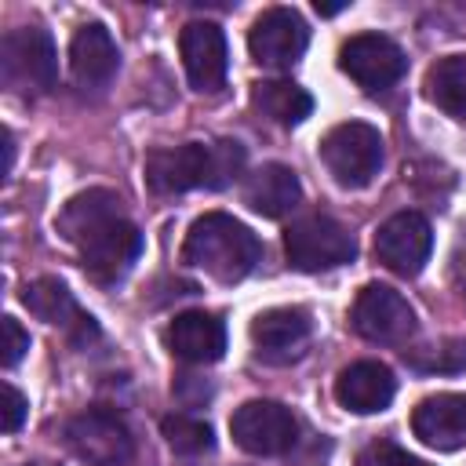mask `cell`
I'll return each mask as SVG.
<instances>
[{
  "instance_id": "cell-6",
  "label": "cell",
  "mask_w": 466,
  "mask_h": 466,
  "mask_svg": "<svg viewBox=\"0 0 466 466\" xmlns=\"http://www.w3.org/2000/svg\"><path fill=\"white\" fill-rule=\"evenodd\" d=\"M284 255H288V262L295 269L320 273V269L346 266L357 255V240H353V233L339 218H331V215H306V218L288 226Z\"/></svg>"
},
{
  "instance_id": "cell-11",
  "label": "cell",
  "mask_w": 466,
  "mask_h": 466,
  "mask_svg": "<svg viewBox=\"0 0 466 466\" xmlns=\"http://www.w3.org/2000/svg\"><path fill=\"white\" fill-rule=\"evenodd\" d=\"M309 44V29L299 11L291 7H269L255 18L248 33V51L266 69H291Z\"/></svg>"
},
{
  "instance_id": "cell-19",
  "label": "cell",
  "mask_w": 466,
  "mask_h": 466,
  "mask_svg": "<svg viewBox=\"0 0 466 466\" xmlns=\"http://www.w3.org/2000/svg\"><path fill=\"white\" fill-rule=\"evenodd\" d=\"M167 350L186 364H215L226 353V324L208 309L178 313L167 324Z\"/></svg>"
},
{
  "instance_id": "cell-16",
  "label": "cell",
  "mask_w": 466,
  "mask_h": 466,
  "mask_svg": "<svg viewBox=\"0 0 466 466\" xmlns=\"http://www.w3.org/2000/svg\"><path fill=\"white\" fill-rule=\"evenodd\" d=\"M120 69V51L109 36L106 25L87 22L73 33L69 40V73L76 80V87L84 91H102Z\"/></svg>"
},
{
  "instance_id": "cell-21",
  "label": "cell",
  "mask_w": 466,
  "mask_h": 466,
  "mask_svg": "<svg viewBox=\"0 0 466 466\" xmlns=\"http://www.w3.org/2000/svg\"><path fill=\"white\" fill-rule=\"evenodd\" d=\"M251 102L262 116H269L280 127H295L313 113V95L295 80H258L251 87Z\"/></svg>"
},
{
  "instance_id": "cell-30",
  "label": "cell",
  "mask_w": 466,
  "mask_h": 466,
  "mask_svg": "<svg viewBox=\"0 0 466 466\" xmlns=\"http://www.w3.org/2000/svg\"><path fill=\"white\" fill-rule=\"evenodd\" d=\"M22 466H51V462H22Z\"/></svg>"
},
{
  "instance_id": "cell-10",
  "label": "cell",
  "mask_w": 466,
  "mask_h": 466,
  "mask_svg": "<svg viewBox=\"0 0 466 466\" xmlns=\"http://www.w3.org/2000/svg\"><path fill=\"white\" fill-rule=\"evenodd\" d=\"M339 69L364 91H386L408 69V58L397 40L382 33H357L339 47Z\"/></svg>"
},
{
  "instance_id": "cell-17",
  "label": "cell",
  "mask_w": 466,
  "mask_h": 466,
  "mask_svg": "<svg viewBox=\"0 0 466 466\" xmlns=\"http://www.w3.org/2000/svg\"><path fill=\"white\" fill-rule=\"evenodd\" d=\"M393 393H397V379L379 360H353L335 379V400L357 415H375V411L390 408Z\"/></svg>"
},
{
  "instance_id": "cell-27",
  "label": "cell",
  "mask_w": 466,
  "mask_h": 466,
  "mask_svg": "<svg viewBox=\"0 0 466 466\" xmlns=\"http://www.w3.org/2000/svg\"><path fill=\"white\" fill-rule=\"evenodd\" d=\"M0 397H4V433L22 430V419H25V397H22L11 382L0 386Z\"/></svg>"
},
{
  "instance_id": "cell-12",
  "label": "cell",
  "mask_w": 466,
  "mask_h": 466,
  "mask_svg": "<svg viewBox=\"0 0 466 466\" xmlns=\"http://www.w3.org/2000/svg\"><path fill=\"white\" fill-rule=\"evenodd\" d=\"M433 251V229L419 211L390 215L375 233V258L397 277H415Z\"/></svg>"
},
{
  "instance_id": "cell-9",
  "label": "cell",
  "mask_w": 466,
  "mask_h": 466,
  "mask_svg": "<svg viewBox=\"0 0 466 466\" xmlns=\"http://www.w3.org/2000/svg\"><path fill=\"white\" fill-rule=\"evenodd\" d=\"M229 433L248 455H284L299 441V422L277 400H244L229 419Z\"/></svg>"
},
{
  "instance_id": "cell-7",
  "label": "cell",
  "mask_w": 466,
  "mask_h": 466,
  "mask_svg": "<svg viewBox=\"0 0 466 466\" xmlns=\"http://www.w3.org/2000/svg\"><path fill=\"white\" fill-rule=\"evenodd\" d=\"M69 451L87 466H127L135 455V437L127 422L109 408H87L66 422Z\"/></svg>"
},
{
  "instance_id": "cell-24",
  "label": "cell",
  "mask_w": 466,
  "mask_h": 466,
  "mask_svg": "<svg viewBox=\"0 0 466 466\" xmlns=\"http://www.w3.org/2000/svg\"><path fill=\"white\" fill-rule=\"evenodd\" d=\"M357 466H430V462L408 455L404 448H397V444H390V441H375V444H368V448L357 455Z\"/></svg>"
},
{
  "instance_id": "cell-26",
  "label": "cell",
  "mask_w": 466,
  "mask_h": 466,
  "mask_svg": "<svg viewBox=\"0 0 466 466\" xmlns=\"http://www.w3.org/2000/svg\"><path fill=\"white\" fill-rule=\"evenodd\" d=\"M411 364L422 371H462L466 368V342H448L430 360H411Z\"/></svg>"
},
{
  "instance_id": "cell-22",
  "label": "cell",
  "mask_w": 466,
  "mask_h": 466,
  "mask_svg": "<svg viewBox=\"0 0 466 466\" xmlns=\"http://www.w3.org/2000/svg\"><path fill=\"white\" fill-rule=\"evenodd\" d=\"M426 98L455 120H466V55L437 58L426 73Z\"/></svg>"
},
{
  "instance_id": "cell-13",
  "label": "cell",
  "mask_w": 466,
  "mask_h": 466,
  "mask_svg": "<svg viewBox=\"0 0 466 466\" xmlns=\"http://www.w3.org/2000/svg\"><path fill=\"white\" fill-rule=\"evenodd\" d=\"M178 51L193 91H218L226 84L229 51H226V33L215 22H189L178 33Z\"/></svg>"
},
{
  "instance_id": "cell-20",
  "label": "cell",
  "mask_w": 466,
  "mask_h": 466,
  "mask_svg": "<svg viewBox=\"0 0 466 466\" xmlns=\"http://www.w3.org/2000/svg\"><path fill=\"white\" fill-rule=\"evenodd\" d=\"M302 200L299 175L288 164H262L244 182V204L262 218H284Z\"/></svg>"
},
{
  "instance_id": "cell-15",
  "label": "cell",
  "mask_w": 466,
  "mask_h": 466,
  "mask_svg": "<svg viewBox=\"0 0 466 466\" xmlns=\"http://www.w3.org/2000/svg\"><path fill=\"white\" fill-rule=\"evenodd\" d=\"M411 433L437 451L466 448V393H433L415 404Z\"/></svg>"
},
{
  "instance_id": "cell-3",
  "label": "cell",
  "mask_w": 466,
  "mask_h": 466,
  "mask_svg": "<svg viewBox=\"0 0 466 466\" xmlns=\"http://www.w3.org/2000/svg\"><path fill=\"white\" fill-rule=\"evenodd\" d=\"M262 258V244L258 237L237 222L233 215L226 211H208L200 215L189 233H186V244H182V262L208 273L211 280L218 284H237L244 280Z\"/></svg>"
},
{
  "instance_id": "cell-28",
  "label": "cell",
  "mask_w": 466,
  "mask_h": 466,
  "mask_svg": "<svg viewBox=\"0 0 466 466\" xmlns=\"http://www.w3.org/2000/svg\"><path fill=\"white\" fill-rule=\"evenodd\" d=\"M11 160H15V138H11V131L4 127V171H11Z\"/></svg>"
},
{
  "instance_id": "cell-1",
  "label": "cell",
  "mask_w": 466,
  "mask_h": 466,
  "mask_svg": "<svg viewBox=\"0 0 466 466\" xmlns=\"http://www.w3.org/2000/svg\"><path fill=\"white\" fill-rule=\"evenodd\" d=\"M58 233L76 248L87 277L98 284H116L142 251L138 226L124 215V200L109 189L76 193L58 215Z\"/></svg>"
},
{
  "instance_id": "cell-5",
  "label": "cell",
  "mask_w": 466,
  "mask_h": 466,
  "mask_svg": "<svg viewBox=\"0 0 466 466\" xmlns=\"http://www.w3.org/2000/svg\"><path fill=\"white\" fill-rule=\"evenodd\" d=\"M0 76L11 91H51L58 80V51L47 29L22 25L0 40Z\"/></svg>"
},
{
  "instance_id": "cell-18",
  "label": "cell",
  "mask_w": 466,
  "mask_h": 466,
  "mask_svg": "<svg viewBox=\"0 0 466 466\" xmlns=\"http://www.w3.org/2000/svg\"><path fill=\"white\" fill-rule=\"evenodd\" d=\"M25 309L33 317H40L44 324H55V328H66L76 342H87L95 335V320L76 306L73 291L58 280V277H36L33 284H25V295H22Z\"/></svg>"
},
{
  "instance_id": "cell-29",
  "label": "cell",
  "mask_w": 466,
  "mask_h": 466,
  "mask_svg": "<svg viewBox=\"0 0 466 466\" xmlns=\"http://www.w3.org/2000/svg\"><path fill=\"white\" fill-rule=\"evenodd\" d=\"M342 7H346V4H320V0H317V11H320V15H339Z\"/></svg>"
},
{
  "instance_id": "cell-23",
  "label": "cell",
  "mask_w": 466,
  "mask_h": 466,
  "mask_svg": "<svg viewBox=\"0 0 466 466\" xmlns=\"http://www.w3.org/2000/svg\"><path fill=\"white\" fill-rule=\"evenodd\" d=\"M160 430H164V441L171 444V451H178V455H204L215 444L211 426L204 419H197V415H182V411L167 415L160 422Z\"/></svg>"
},
{
  "instance_id": "cell-25",
  "label": "cell",
  "mask_w": 466,
  "mask_h": 466,
  "mask_svg": "<svg viewBox=\"0 0 466 466\" xmlns=\"http://www.w3.org/2000/svg\"><path fill=\"white\" fill-rule=\"evenodd\" d=\"M0 331H4V353H0V360H4V368H15L22 357H25V350H29V335L22 331V324L15 320V317H4L0 320Z\"/></svg>"
},
{
  "instance_id": "cell-4",
  "label": "cell",
  "mask_w": 466,
  "mask_h": 466,
  "mask_svg": "<svg viewBox=\"0 0 466 466\" xmlns=\"http://www.w3.org/2000/svg\"><path fill=\"white\" fill-rule=\"evenodd\" d=\"M320 160L342 189H364L382 167V135L364 120L335 124L320 138Z\"/></svg>"
},
{
  "instance_id": "cell-14",
  "label": "cell",
  "mask_w": 466,
  "mask_h": 466,
  "mask_svg": "<svg viewBox=\"0 0 466 466\" xmlns=\"http://www.w3.org/2000/svg\"><path fill=\"white\" fill-rule=\"evenodd\" d=\"M309 335H313V320L299 306H273V309H266L251 320L255 353L262 360H273V364H284V360L299 357L306 350Z\"/></svg>"
},
{
  "instance_id": "cell-2",
  "label": "cell",
  "mask_w": 466,
  "mask_h": 466,
  "mask_svg": "<svg viewBox=\"0 0 466 466\" xmlns=\"http://www.w3.org/2000/svg\"><path fill=\"white\" fill-rule=\"evenodd\" d=\"M244 171V146L233 138L186 142L175 149H153L146 157V182L153 193L226 189Z\"/></svg>"
},
{
  "instance_id": "cell-8",
  "label": "cell",
  "mask_w": 466,
  "mask_h": 466,
  "mask_svg": "<svg viewBox=\"0 0 466 466\" xmlns=\"http://www.w3.org/2000/svg\"><path fill=\"white\" fill-rule=\"evenodd\" d=\"M350 324L360 339L368 342H382V346H397L408 342L415 331V309L408 306V299L386 284H364L353 299L350 309Z\"/></svg>"
}]
</instances>
